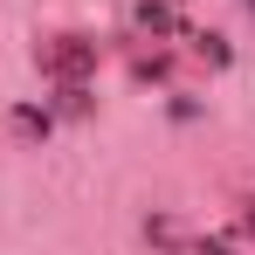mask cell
<instances>
[{"label":"cell","mask_w":255,"mask_h":255,"mask_svg":"<svg viewBox=\"0 0 255 255\" xmlns=\"http://www.w3.org/2000/svg\"><path fill=\"white\" fill-rule=\"evenodd\" d=\"M138 28L166 35V28H172V7H166V0H138Z\"/></svg>","instance_id":"3"},{"label":"cell","mask_w":255,"mask_h":255,"mask_svg":"<svg viewBox=\"0 0 255 255\" xmlns=\"http://www.w3.org/2000/svg\"><path fill=\"white\" fill-rule=\"evenodd\" d=\"M42 62L62 76V83H83L90 69H97V42H83V35H62L55 48H42Z\"/></svg>","instance_id":"1"},{"label":"cell","mask_w":255,"mask_h":255,"mask_svg":"<svg viewBox=\"0 0 255 255\" xmlns=\"http://www.w3.org/2000/svg\"><path fill=\"white\" fill-rule=\"evenodd\" d=\"M193 255H228V242H200V249H193Z\"/></svg>","instance_id":"4"},{"label":"cell","mask_w":255,"mask_h":255,"mask_svg":"<svg viewBox=\"0 0 255 255\" xmlns=\"http://www.w3.org/2000/svg\"><path fill=\"white\" fill-rule=\"evenodd\" d=\"M48 125H55V118L35 111V104H21V111H14V131H21V138H48Z\"/></svg>","instance_id":"2"},{"label":"cell","mask_w":255,"mask_h":255,"mask_svg":"<svg viewBox=\"0 0 255 255\" xmlns=\"http://www.w3.org/2000/svg\"><path fill=\"white\" fill-rule=\"evenodd\" d=\"M242 228H249V235H255V200H249V207H242Z\"/></svg>","instance_id":"5"}]
</instances>
